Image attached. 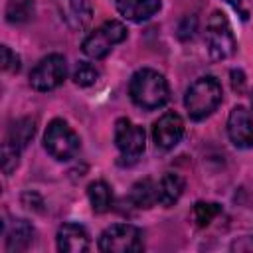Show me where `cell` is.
Instances as JSON below:
<instances>
[{"instance_id": "7402d4cb", "label": "cell", "mask_w": 253, "mask_h": 253, "mask_svg": "<svg viewBox=\"0 0 253 253\" xmlns=\"http://www.w3.org/2000/svg\"><path fill=\"white\" fill-rule=\"evenodd\" d=\"M2 69L4 71H20V55L14 53L8 45H2Z\"/></svg>"}, {"instance_id": "9a60e30c", "label": "cell", "mask_w": 253, "mask_h": 253, "mask_svg": "<svg viewBox=\"0 0 253 253\" xmlns=\"http://www.w3.org/2000/svg\"><path fill=\"white\" fill-rule=\"evenodd\" d=\"M117 10L130 22H144L160 10V0H115Z\"/></svg>"}, {"instance_id": "5b68a950", "label": "cell", "mask_w": 253, "mask_h": 253, "mask_svg": "<svg viewBox=\"0 0 253 253\" xmlns=\"http://www.w3.org/2000/svg\"><path fill=\"white\" fill-rule=\"evenodd\" d=\"M206 45L211 59H227L235 51V36L223 12H211L208 26H206Z\"/></svg>"}, {"instance_id": "8992f818", "label": "cell", "mask_w": 253, "mask_h": 253, "mask_svg": "<svg viewBox=\"0 0 253 253\" xmlns=\"http://www.w3.org/2000/svg\"><path fill=\"white\" fill-rule=\"evenodd\" d=\"M126 40V26L117 22V20H109L105 24H101L97 30H93L85 40H83V53L91 59H103L105 55H109V51Z\"/></svg>"}, {"instance_id": "2e32d148", "label": "cell", "mask_w": 253, "mask_h": 253, "mask_svg": "<svg viewBox=\"0 0 253 253\" xmlns=\"http://www.w3.org/2000/svg\"><path fill=\"white\" fill-rule=\"evenodd\" d=\"M184 186H186V182H184V178H182L180 174H174V172L164 174V176L160 178V182L156 184L158 204L164 206V208L174 206V204L180 200V196H182V192H184Z\"/></svg>"}, {"instance_id": "44dd1931", "label": "cell", "mask_w": 253, "mask_h": 253, "mask_svg": "<svg viewBox=\"0 0 253 253\" xmlns=\"http://www.w3.org/2000/svg\"><path fill=\"white\" fill-rule=\"evenodd\" d=\"M99 69L93 65V63H89V61H79L77 63V67H75V71H73V81H75V85H79V87H89V85H93L97 79H99Z\"/></svg>"}, {"instance_id": "603a6c76", "label": "cell", "mask_w": 253, "mask_h": 253, "mask_svg": "<svg viewBox=\"0 0 253 253\" xmlns=\"http://www.w3.org/2000/svg\"><path fill=\"white\" fill-rule=\"evenodd\" d=\"M231 83H233V89L235 91H243V85H245V77H243V71L239 69H233L231 71Z\"/></svg>"}, {"instance_id": "6da1fadb", "label": "cell", "mask_w": 253, "mask_h": 253, "mask_svg": "<svg viewBox=\"0 0 253 253\" xmlns=\"http://www.w3.org/2000/svg\"><path fill=\"white\" fill-rule=\"evenodd\" d=\"M128 95L136 107L154 111L168 103L170 87L162 73L144 67V69H138L132 73V77L128 81Z\"/></svg>"}, {"instance_id": "d6986e66", "label": "cell", "mask_w": 253, "mask_h": 253, "mask_svg": "<svg viewBox=\"0 0 253 253\" xmlns=\"http://www.w3.org/2000/svg\"><path fill=\"white\" fill-rule=\"evenodd\" d=\"M219 213H221V206L215 202H196L194 210H192V215H194V221L198 227L210 225Z\"/></svg>"}, {"instance_id": "30bf717a", "label": "cell", "mask_w": 253, "mask_h": 253, "mask_svg": "<svg viewBox=\"0 0 253 253\" xmlns=\"http://www.w3.org/2000/svg\"><path fill=\"white\" fill-rule=\"evenodd\" d=\"M182 136H184V121L174 111L164 113L152 126V138L158 148L170 150L182 140Z\"/></svg>"}, {"instance_id": "52a82bcc", "label": "cell", "mask_w": 253, "mask_h": 253, "mask_svg": "<svg viewBox=\"0 0 253 253\" xmlns=\"http://www.w3.org/2000/svg\"><path fill=\"white\" fill-rule=\"evenodd\" d=\"M67 77V61L59 53H49L36 63L30 73V85L36 91H53L57 89Z\"/></svg>"}, {"instance_id": "9c48e42d", "label": "cell", "mask_w": 253, "mask_h": 253, "mask_svg": "<svg viewBox=\"0 0 253 253\" xmlns=\"http://www.w3.org/2000/svg\"><path fill=\"white\" fill-rule=\"evenodd\" d=\"M227 134L233 146L253 148V117L247 107L237 105L231 109L227 117Z\"/></svg>"}, {"instance_id": "277c9868", "label": "cell", "mask_w": 253, "mask_h": 253, "mask_svg": "<svg viewBox=\"0 0 253 253\" xmlns=\"http://www.w3.org/2000/svg\"><path fill=\"white\" fill-rule=\"evenodd\" d=\"M79 146L81 140L77 132L63 119H53L47 125L43 134V148L55 160H71L79 152Z\"/></svg>"}, {"instance_id": "ffe728a7", "label": "cell", "mask_w": 253, "mask_h": 253, "mask_svg": "<svg viewBox=\"0 0 253 253\" xmlns=\"http://www.w3.org/2000/svg\"><path fill=\"white\" fill-rule=\"evenodd\" d=\"M34 14V0H8L6 20L10 24H22Z\"/></svg>"}, {"instance_id": "5bb4252c", "label": "cell", "mask_w": 253, "mask_h": 253, "mask_svg": "<svg viewBox=\"0 0 253 253\" xmlns=\"http://www.w3.org/2000/svg\"><path fill=\"white\" fill-rule=\"evenodd\" d=\"M34 235H36V229L28 219H14L12 225L6 229V251L18 253L28 249L34 241Z\"/></svg>"}, {"instance_id": "8fae6325", "label": "cell", "mask_w": 253, "mask_h": 253, "mask_svg": "<svg viewBox=\"0 0 253 253\" xmlns=\"http://www.w3.org/2000/svg\"><path fill=\"white\" fill-rule=\"evenodd\" d=\"M55 6L67 28L75 32L85 30L93 18L91 0H55Z\"/></svg>"}, {"instance_id": "ba28073f", "label": "cell", "mask_w": 253, "mask_h": 253, "mask_svg": "<svg viewBox=\"0 0 253 253\" xmlns=\"http://www.w3.org/2000/svg\"><path fill=\"white\" fill-rule=\"evenodd\" d=\"M115 144L123 156L136 158L144 150V144H146L144 128L134 125L128 119H119L115 123Z\"/></svg>"}, {"instance_id": "7c38bea8", "label": "cell", "mask_w": 253, "mask_h": 253, "mask_svg": "<svg viewBox=\"0 0 253 253\" xmlns=\"http://www.w3.org/2000/svg\"><path fill=\"white\" fill-rule=\"evenodd\" d=\"M91 241L89 233L79 223H63L57 229V249L63 253H81L89 251Z\"/></svg>"}, {"instance_id": "ac0fdd59", "label": "cell", "mask_w": 253, "mask_h": 253, "mask_svg": "<svg viewBox=\"0 0 253 253\" xmlns=\"http://www.w3.org/2000/svg\"><path fill=\"white\" fill-rule=\"evenodd\" d=\"M87 196H89V202H91V208L95 213H105L111 210L113 206V192H111V186L103 180H97L93 184H89L87 188Z\"/></svg>"}, {"instance_id": "cb8c5ba5", "label": "cell", "mask_w": 253, "mask_h": 253, "mask_svg": "<svg viewBox=\"0 0 253 253\" xmlns=\"http://www.w3.org/2000/svg\"><path fill=\"white\" fill-rule=\"evenodd\" d=\"M225 2H227V4H233V6H237L241 0H225Z\"/></svg>"}, {"instance_id": "4fadbf2b", "label": "cell", "mask_w": 253, "mask_h": 253, "mask_svg": "<svg viewBox=\"0 0 253 253\" xmlns=\"http://www.w3.org/2000/svg\"><path fill=\"white\" fill-rule=\"evenodd\" d=\"M34 134H36V119L22 117L16 123H12V126L6 132V138L2 142V146H8L12 150L22 152L28 146V142L34 138Z\"/></svg>"}, {"instance_id": "e0dca14e", "label": "cell", "mask_w": 253, "mask_h": 253, "mask_svg": "<svg viewBox=\"0 0 253 253\" xmlns=\"http://www.w3.org/2000/svg\"><path fill=\"white\" fill-rule=\"evenodd\" d=\"M128 200L136 206V208H152L156 202H158V192H156V184L150 180V178H144V180H138L132 188H130V196Z\"/></svg>"}, {"instance_id": "3957f363", "label": "cell", "mask_w": 253, "mask_h": 253, "mask_svg": "<svg viewBox=\"0 0 253 253\" xmlns=\"http://www.w3.org/2000/svg\"><path fill=\"white\" fill-rule=\"evenodd\" d=\"M97 247L103 253H136V251H142V247H144L142 231L130 223H113L99 235Z\"/></svg>"}, {"instance_id": "7a4b0ae2", "label": "cell", "mask_w": 253, "mask_h": 253, "mask_svg": "<svg viewBox=\"0 0 253 253\" xmlns=\"http://www.w3.org/2000/svg\"><path fill=\"white\" fill-rule=\"evenodd\" d=\"M221 83L213 75L198 77L184 95V107L194 121H204L221 105Z\"/></svg>"}]
</instances>
